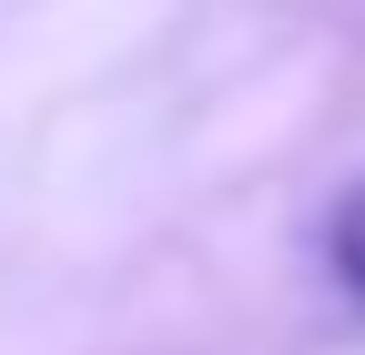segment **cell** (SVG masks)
Wrapping results in <instances>:
<instances>
[{"instance_id": "cell-1", "label": "cell", "mask_w": 365, "mask_h": 355, "mask_svg": "<svg viewBox=\"0 0 365 355\" xmlns=\"http://www.w3.org/2000/svg\"><path fill=\"white\" fill-rule=\"evenodd\" d=\"M325 264H335V284L365 304V183L335 203V224H325Z\"/></svg>"}]
</instances>
